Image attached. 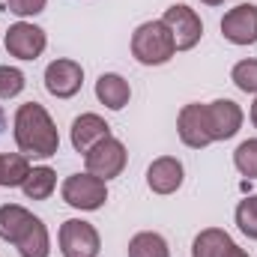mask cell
Instances as JSON below:
<instances>
[{"mask_svg": "<svg viewBox=\"0 0 257 257\" xmlns=\"http://www.w3.org/2000/svg\"><path fill=\"white\" fill-rule=\"evenodd\" d=\"M12 135H15V144L18 150L30 159H51L57 156L60 150V135L57 126L51 120V114L39 105V102H24L18 105L15 111V120H12Z\"/></svg>", "mask_w": 257, "mask_h": 257, "instance_id": "1", "label": "cell"}, {"mask_svg": "<svg viewBox=\"0 0 257 257\" xmlns=\"http://www.w3.org/2000/svg\"><path fill=\"white\" fill-rule=\"evenodd\" d=\"M177 54L174 36L165 27V21H144L132 33V57L141 66H162Z\"/></svg>", "mask_w": 257, "mask_h": 257, "instance_id": "2", "label": "cell"}, {"mask_svg": "<svg viewBox=\"0 0 257 257\" xmlns=\"http://www.w3.org/2000/svg\"><path fill=\"white\" fill-rule=\"evenodd\" d=\"M126 162H128V153H126V144L117 141L114 135L99 141L96 147H90L84 153V165H87V174L99 177V180H114L126 171Z\"/></svg>", "mask_w": 257, "mask_h": 257, "instance_id": "3", "label": "cell"}, {"mask_svg": "<svg viewBox=\"0 0 257 257\" xmlns=\"http://www.w3.org/2000/svg\"><path fill=\"white\" fill-rule=\"evenodd\" d=\"M60 194L69 206H75L81 212H96L108 200V186H105V180H99L93 174H72L63 180Z\"/></svg>", "mask_w": 257, "mask_h": 257, "instance_id": "4", "label": "cell"}, {"mask_svg": "<svg viewBox=\"0 0 257 257\" xmlns=\"http://www.w3.org/2000/svg\"><path fill=\"white\" fill-rule=\"evenodd\" d=\"M57 242H60V254L63 257H99V248H102L99 230L84 218L63 221L60 233H57Z\"/></svg>", "mask_w": 257, "mask_h": 257, "instance_id": "5", "label": "cell"}, {"mask_svg": "<svg viewBox=\"0 0 257 257\" xmlns=\"http://www.w3.org/2000/svg\"><path fill=\"white\" fill-rule=\"evenodd\" d=\"M162 21H165V27L171 30L177 51H192L194 45L200 42V36H203V21H200V15L194 12L192 6H186V3L168 6L165 15H162Z\"/></svg>", "mask_w": 257, "mask_h": 257, "instance_id": "6", "label": "cell"}, {"mask_svg": "<svg viewBox=\"0 0 257 257\" xmlns=\"http://www.w3.org/2000/svg\"><path fill=\"white\" fill-rule=\"evenodd\" d=\"M45 48H48L45 30L30 21H15L6 30V51L15 60H36V57H42Z\"/></svg>", "mask_w": 257, "mask_h": 257, "instance_id": "7", "label": "cell"}, {"mask_svg": "<svg viewBox=\"0 0 257 257\" xmlns=\"http://www.w3.org/2000/svg\"><path fill=\"white\" fill-rule=\"evenodd\" d=\"M177 135L192 150H203V147L215 144L212 141V128H209V117H206V105H200V102L186 105L180 111V117H177Z\"/></svg>", "mask_w": 257, "mask_h": 257, "instance_id": "8", "label": "cell"}, {"mask_svg": "<svg viewBox=\"0 0 257 257\" xmlns=\"http://www.w3.org/2000/svg\"><path fill=\"white\" fill-rule=\"evenodd\" d=\"M221 36L230 45H254L257 42V6L239 3L221 18Z\"/></svg>", "mask_w": 257, "mask_h": 257, "instance_id": "9", "label": "cell"}, {"mask_svg": "<svg viewBox=\"0 0 257 257\" xmlns=\"http://www.w3.org/2000/svg\"><path fill=\"white\" fill-rule=\"evenodd\" d=\"M84 84V69L78 60H69V57H60V60H51L48 69H45V90L57 99H72Z\"/></svg>", "mask_w": 257, "mask_h": 257, "instance_id": "10", "label": "cell"}, {"mask_svg": "<svg viewBox=\"0 0 257 257\" xmlns=\"http://www.w3.org/2000/svg\"><path fill=\"white\" fill-rule=\"evenodd\" d=\"M206 117H209V128H212V141H230L239 128H242V108L233 99H215L206 105Z\"/></svg>", "mask_w": 257, "mask_h": 257, "instance_id": "11", "label": "cell"}, {"mask_svg": "<svg viewBox=\"0 0 257 257\" xmlns=\"http://www.w3.org/2000/svg\"><path fill=\"white\" fill-rule=\"evenodd\" d=\"M186 168L177 156H159L150 168H147V186L156 194H174L183 186Z\"/></svg>", "mask_w": 257, "mask_h": 257, "instance_id": "12", "label": "cell"}, {"mask_svg": "<svg viewBox=\"0 0 257 257\" xmlns=\"http://www.w3.org/2000/svg\"><path fill=\"white\" fill-rule=\"evenodd\" d=\"M72 147L78 150V153H87L90 147H96L99 141H105V138H111V126L99 117V114H81V117H75L72 120Z\"/></svg>", "mask_w": 257, "mask_h": 257, "instance_id": "13", "label": "cell"}, {"mask_svg": "<svg viewBox=\"0 0 257 257\" xmlns=\"http://www.w3.org/2000/svg\"><path fill=\"white\" fill-rule=\"evenodd\" d=\"M96 99H99L105 108H111V111H123L128 105V99H132V87H128V81L123 75L105 72V75H99V81H96Z\"/></svg>", "mask_w": 257, "mask_h": 257, "instance_id": "14", "label": "cell"}, {"mask_svg": "<svg viewBox=\"0 0 257 257\" xmlns=\"http://www.w3.org/2000/svg\"><path fill=\"white\" fill-rule=\"evenodd\" d=\"M33 218L36 215L30 209H24L21 203H3L0 206V239L15 245L24 236V230L33 224Z\"/></svg>", "mask_w": 257, "mask_h": 257, "instance_id": "15", "label": "cell"}, {"mask_svg": "<svg viewBox=\"0 0 257 257\" xmlns=\"http://www.w3.org/2000/svg\"><path fill=\"white\" fill-rule=\"evenodd\" d=\"M230 245H233V239H230L227 230H221V227H206V230H200V233L194 236L192 257H224L230 251Z\"/></svg>", "mask_w": 257, "mask_h": 257, "instance_id": "16", "label": "cell"}, {"mask_svg": "<svg viewBox=\"0 0 257 257\" xmlns=\"http://www.w3.org/2000/svg\"><path fill=\"white\" fill-rule=\"evenodd\" d=\"M21 257H48L51 254V236L42 218H33V224L24 230V236L15 242Z\"/></svg>", "mask_w": 257, "mask_h": 257, "instance_id": "17", "label": "cell"}, {"mask_svg": "<svg viewBox=\"0 0 257 257\" xmlns=\"http://www.w3.org/2000/svg\"><path fill=\"white\" fill-rule=\"evenodd\" d=\"M57 189V174H54V168H48V165H39V168H30V174H27V180L21 183V192L27 200H48L51 194Z\"/></svg>", "mask_w": 257, "mask_h": 257, "instance_id": "18", "label": "cell"}, {"mask_svg": "<svg viewBox=\"0 0 257 257\" xmlns=\"http://www.w3.org/2000/svg\"><path fill=\"white\" fill-rule=\"evenodd\" d=\"M128 257H171V248L162 233L141 230L128 239Z\"/></svg>", "mask_w": 257, "mask_h": 257, "instance_id": "19", "label": "cell"}, {"mask_svg": "<svg viewBox=\"0 0 257 257\" xmlns=\"http://www.w3.org/2000/svg\"><path fill=\"white\" fill-rule=\"evenodd\" d=\"M233 165H236V171H239L245 180H257V138L242 141V144L233 150Z\"/></svg>", "mask_w": 257, "mask_h": 257, "instance_id": "20", "label": "cell"}, {"mask_svg": "<svg viewBox=\"0 0 257 257\" xmlns=\"http://www.w3.org/2000/svg\"><path fill=\"white\" fill-rule=\"evenodd\" d=\"M233 218H236V227H239L248 239H257V194L245 197V200H239Z\"/></svg>", "mask_w": 257, "mask_h": 257, "instance_id": "21", "label": "cell"}, {"mask_svg": "<svg viewBox=\"0 0 257 257\" xmlns=\"http://www.w3.org/2000/svg\"><path fill=\"white\" fill-rule=\"evenodd\" d=\"M27 87V78L15 66H0V99H15Z\"/></svg>", "mask_w": 257, "mask_h": 257, "instance_id": "22", "label": "cell"}, {"mask_svg": "<svg viewBox=\"0 0 257 257\" xmlns=\"http://www.w3.org/2000/svg\"><path fill=\"white\" fill-rule=\"evenodd\" d=\"M230 81H233L242 93L257 96V60H239V63L230 69Z\"/></svg>", "mask_w": 257, "mask_h": 257, "instance_id": "23", "label": "cell"}, {"mask_svg": "<svg viewBox=\"0 0 257 257\" xmlns=\"http://www.w3.org/2000/svg\"><path fill=\"white\" fill-rule=\"evenodd\" d=\"M48 0H6V9L18 18H33L39 12H45Z\"/></svg>", "mask_w": 257, "mask_h": 257, "instance_id": "24", "label": "cell"}, {"mask_svg": "<svg viewBox=\"0 0 257 257\" xmlns=\"http://www.w3.org/2000/svg\"><path fill=\"white\" fill-rule=\"evenodd\" d=\"M224 257H248V251H245V248H239V245L233 242V245H230V251H227Z\"/></svg>", "mask_w": 257, "mask_h": 257, "instance_id": "25", "label": "cell"}, {"mask_svg": "<svg viewBox=\"0 0 257 257\" xmlns=\"http://www.w3.org/2000/svg\"><path fill=\"white\" fill-rule=\"evenodd\" d=\"M3 171H6V153H0V186H3Z\"/></svg>", "mask_w": 257, "mask_h": 257, "instance_id": "26", "label": "cell"}, {"mask_svg": "<svg viewBox=\"0 0 257 257\" xmlns=\"http://www.w3.org/2000/svg\"><path fill=\"white\" fill-rule=\"evenodd\" d=\"M251 123H254V128H257V96H254V105H251Z\"/></svg>", "mask_w": 257, "mask_h": 257, "instance_id": "27", "label": "cell"}, {"mask_svg": "<svg viewBox=\"0 0 257 257\" xmlns=\"http://www.w3.org/2000/svg\"><path fill=\"white\" fill-rule=\"evenodd\" d=\"M200 3H206V6H221L224 0H200Z\"/></svg>", "mask_w": 257, "mask_h": 257, "instance_id": "28", "label": "cell"}, {"mask_svg": "<svg viewBox=\"0 0 257 257\" xmlns=\"http://www.w3.org/2000/svg\"><path fill=\"white\" fill-rule=\"evenodd\" d=\"M0 128H3V111H0Z\"/></svg>", "mask_w": 257, "mask_h": 257, "instance_id": "29", "label": "cell"}]
</instances>
